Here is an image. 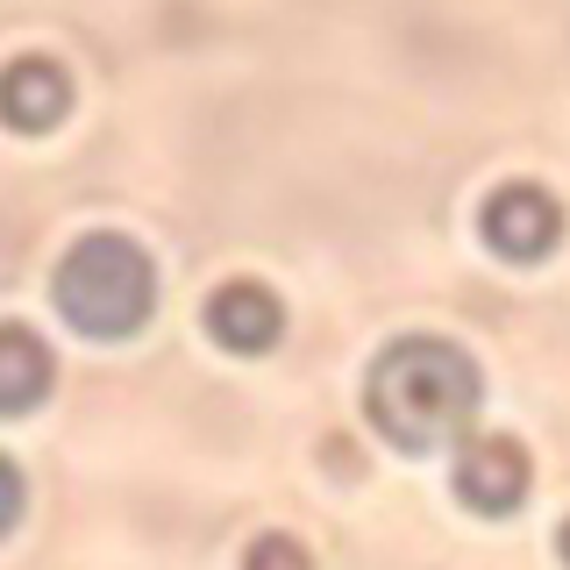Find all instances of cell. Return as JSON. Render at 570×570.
Listing matches in <instances>:
<instances>
[{"instance_id": "cell-1", "label": "cell", "mask_w": 570, "mask_h": 570, "mask_svg": "<svg viewBox=\"0 0 570 570\" xmlns=\"http://www.w3.org/2000/svg\"><path fill=\"white\" fill-rule=\"evenodd\" d=\"M478 406H485V379H478L471 350L442 343V335H400L379 350L364 379V414L385 442H400L406 456H428L442 442L471 435Z\"/></svg>"}, {"instance_id": "cell-2", "label": "cell", "mask_w": 570, "mask_h": 570, "mask_svg": "<svg viewBox=\"0 0 570 570\" xmlns=\"http://www.w3.org/2000/svg\"><path fill=\"white\" fill-rule=\"evenodd\" d=\"M50 299L79 335L94 343H121L136 335L157 307V264L142 257V243L115 236V228H94L58 257V278H50Z\"/></svg>"}, {"instance_id": "cell-3", "label": "cell", "mask_w": 570, "mask_h": 570, "mask_svg": "<svg viewBox=\"0 0 570 570\" xmlns=\"http://www.w3.org/2000/svg\"><path fill=\"white\" fill-rule=\"evenodd\" d=\"M478 236L507 264H542L549 249L563 243V200L549 186H534V178H507V186H492L485 207H478Z\"/></svg>"}, {"instance_id": "cell-4", "label": "cell", "mask_w": 570, "mask_h": 570, "mask_svg": "<svg viewBox=\"0 0 570 570\" xmlns=\"http://www.w3.org/2000/svg\"><path fill=\"white\" fill-rule=\"evenodd\" d=\"M207 335L222 350H236V356H264L285 335V307H278V293L272 285H257V278H228V285H214L207 293Z\"/></svg>"}, {"instance_id": "cell-5", "label": "cell", "mask_w": 570, "mask_h": 570, "mask_svg": "<svg viewBox=\"0 0 570 570\" xmlns=\"http://www.w3.org/2000/svg\"><path fill=\"white\" fill-rule=\"evenodd\" d=\"M528 478H534V463L513 435H478L456 456V499L478 513H513L528 499Z\"/></svg>"}, {"instance_id": "cell-6", "label": "cell", "mask_w": 570, "mask_h": 570, "mask_svg": "<svg viewBox=\"0 0 570 570\" xmlns=\"http://www.w3.org/2000/svg\"><path fill=\"white\" fill-rule=\"evenodd\" d=\"M71 115V79L58 58H14L0 65V121H8L14 136H50L58 121Z\"/></svg>"}, {"instance_id": "cell-7", "label": "cell", "mask_w": 570, "mask_h": 570, "mask_svg": "<svg viewBox=\"0 0 570 570\" xmlns=\"http://www.w3.org/2000/svg\"><path fill=\"white\" fill-rule=\"evenodd\" d=\"M50 379H58V356L29 321H0V414H29L43 406Z\"/></svg>"}, {"instance_id": "cell-8", "label": "cell", "mask_w": 570, "mask_h": 570, "mask_svg": "<svg viewBox=\"0 0 570 570\" xmlns=\"http://www.w3.org/2000/svg\"><path fill=\"white\" fill-rule=\"evenodd\" d=\"M243 570H314V557L293 534H257V542L243 549Z\"/></svg>"}, {"instance_id": "cell-9", "label": "cell", "mask_w": 570, "mask_h": 570, "mask_svg": "<svg viewBox=\"0 0 570 570\" xmlns=\"http://www.w3.org/2000/svg\"><path fill=\"white\" fill-rule=\"evenodd\" d=\"M14 521H22V471L0 456V534H8Z\"/></svg>"}, {"instance_id": "cell-10", "label": "cell", "mask_w": 570, "mask_h": 570, "mask_svg": "<svg viewBox=\"0 0 570 570\" xmlns=\"http://www.w3.org/2000/svg\"><path fill=\"white\" fill-rule=\"evenodd\" d=\"M557 557H563V563H570V521H563V528H557Z\"/></svg>"}]
</instances>
